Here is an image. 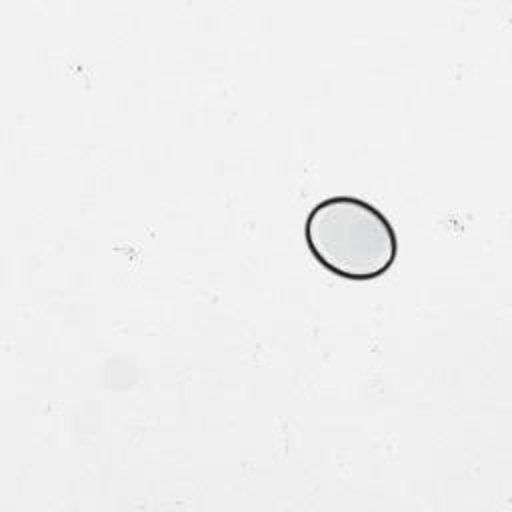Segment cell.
<instances>
[{
    "instance_id": "obj_1",
    "label": "cell",
    "mask_w": 512,
    "mask_h": 512,
    "mask_svg": "<svg viewBox=\"0 0 512 512\" xmlns=\"http://www.w3.org/2000/svg\"><path fill=\"white\" fill-rule=\"evenodd\" d=\"M304 240L326 272L350 282L384 276L398 256V234L384 212L348 194L324 198L308 212Z\"/></svg>"
}]
</instances>
